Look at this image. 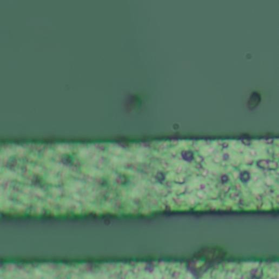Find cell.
I'll list each match as a JSON object with an SVG mask.
<instances>
[{
    "label": "cell",
    "instance_id": "cell-1",
    "mask_svg": "<svg viewBox=\"0 0 279 279\" xmlns=\"http://www.w3.org/2000/svg\"><path fill=\"white\" fill-rule=\"evenodd\" d=\"M261 101V96L257 92H254L250 96L248 102V107L250 110L255 108Z\"/></svg>",
    "mask_w": 279,
    "mask_h": 279
},
{
    "label": "cell",
    "instance_id": "cell-2",
    "mask_svg": "<svg viewBox=\"0 0 279 279\" xmlns=\"http://www.w3.org/2000/svg\"><path fill=\"white\" fill-rule=\"evenodd\" d=\"M249 178H250L249 174L247 172H243L241 175V179L244 182H246L248 180Z\"/></svg>",
    "mask_w": 279,
    "mask_h": 279
}]
</instances>
